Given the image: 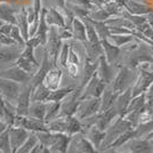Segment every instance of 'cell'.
I'll return each mask as SVG.
<instances>
[{"instance_id":"6da1fadb","label":"cell","mask_w":153,"mask_h":153,"mask_svg":"<svg viewBox=\"0 0 153 153\" xmlns=\"http://www.w3.org/2000/svg\"><path fill=\"white\" fill-rule=\"evenodd\" d=\"M130 129H134L133 126L125 118H121V117L118 115L114 120L112 121V123L108 127V129L105 130V136H104V140L102 142L100 152L103 151V150H105L117 137H119L121 134L126 133L127 130H130Z\"/></svg>"},{"instance_id":"7a4b0ae2","label":"cell","mask_w":153,"mask_h":153,"mask_svg":"<svg viewBox=\"0 0 153 153\" xmlns=\"http://www.w3.org/2000/svg\"><path fill=\"white\" fill-rule=\"evenodd\" d=\"M63 44V40L59 38L58 34V27L57 26L51 25L48 29V34H47V41H46V48L45 51L47 56L49 58L51 64L55 68L57 66V58L58 54L61 51V47Z\"/></svg>"},{"instance_id":"3957f363","label":"cell","mask_w":153,"mask_h":153,"mask_svg":"<svg viewBox=\"0 0 153 153\" xmlns=\"http://www.w3.org/2000/svg\"><path fill=\"white\" fill-rule=\"evenodd\" d=\"M136 78H137V73L134 74V71L131 69H129L127 66H120L118 73L114 76L110 86L115 94L119 95L131 87V82L133 81L135 82Z\"/></svg>"},{"instance_id":"277c9868","label":"cell","mask_w":153,"mask_h":153,"mask_svg":"<svg viewBox=\"0 0 153 153\" xmlns=\"http://www.w3.org/2000/svg\"><path fill=\"white\" fill-rule=\"evenodd\" d=\"M23 88V85L8 80L5 78H0V95L1 97L12 105H16L19 93Z\"/></svg>"},{"instance_id":"5b68a950","label":"cell","mask_w":153,"mask_h":153,"mask_svg":"<svg viewBox=\"0 0 153 153\" xmlns=\"http://www.w3.org/2000/svg\"><path fill=\"white\" fill-rule=\"evenodd\" d=\"M13 126L26 129L27 131L37 133V131H49L47 123L44 120L36 119L29 115H15Z\"/></svg>"},{"instance_id":"8992f818","label":"cell","mask_w":153,"mask_h":153,"mask_svg":"<svg viewBox=\"0 0 153 153\" xmlns=\"http://www.w3.org/2000/svg\"><path fill=\"white\" fill-rule=\"evenodd\" d=\"M101 110V98L100 97H91L87 100H81L79 106L76 108V117L79 120H83L91 115L98 113Z\"/></svg>"},{"instance_id":"52a82bcc","label":"cell","mask_w":153,"mask_h":153,"mask_svg":"<svg viewBox=\"0 0 153 153\" xmlns=\"http://www.w3.org/2000/svg\"><path fill=\"white\" fill-rule=\"evenodd\" d=\"M32 76H33V74H30L24 70H22L16 64H14L10 68H7L5 70L0 71V78H5V79L22 83V85L30 82Z\"/></svg>"},{"instance_id":"ba28073f","label":"cell","mask_w":153,"mask_h":153,"mask_svg":"<svg viewBox=\"0 0 153 153\" xmlns=\"http://www.w3.org/2000/svg\"><path fill=\"white\" fill-rule=\"evenodd\" d=\"M137 78L135 80L134 86L131 87V97L138 96L140 94H144L149 87L153 82V71L152 72H147V71L137 70Z\"/></svg>"},{"instance_id":"9c48e42d","label":"cell","mask_w":153,"mask_h":153,"mask_svg":"<svg viewBox=\"0 0 153 153\" xmlns=\"http://www.w3.org/2000/svg\"><path fill=\"white\" fill-rule=\"evenodd\" d=\"M31 93L32 87L30 83L23 85V88L19 93V96L17 98V102L15 105V112L16 115H27L29 106L31 104Z\"/></svg>"},{"instance_id":"30bf717a","label":"cell","mask_w":153,"mask_h":153,"mask_svg":"<svg viewBox=\"0 0 153 153\" xmlns=\"http://www.w3.org/2000/svg\"><path fill=\"white\" fill-rule=\"evenodd\" d=\"M30 133L31 131H27L24 128L15 127V126L9 127V140H10V146H12L13 153L16 152V150L23 145V143L27 140Z\"/></svg>"},{"instance_id":"8fae6325","label":"cell","mask_w":153,"mask_h":153,"mask_svg":"<svg viewBox=\"0 0 153 153\" xmlns=\"http://www.w3.org/2000/svg\"><path fill=\"white\" fill-rule=\"evenodd\" d=\"M24 46L12 45V46H0V63L6 64L16 62V59L21 56Z\"/></svg>"},{"instance_id":"7c38bea8","label":"cell","mask_w":153,"mask_h":153,"mask_svg":"<svg viewBox=\"0 0 153 153\" xmlns=\"http://www.w3.org/2000/svg\"><path fill=\"white\" fill-rule=\"evenodd\" d=\"M117 117H118V112H117V110H115L114 105H112V106L108 108V110L102 111V112H98V113L96 114L95 126L98 128L100 130L105 131Z\"/></svg>"},{"instance_id":"4fadbf2b","label":"cell","mask_w":153,"mask_h":153,"mask_svg":"<svg viewBox=\"0 0 153 153\" xmlns=\"http://www.w3.org/2000/svg\"><path fill=\"white\" fill-rule=\"evenodd\" d=\"M53 133V131H51ZM72 136H69L62 133H53V140H51V149L54 153H66L70 146Z\"/></svg>"},{"instance_id":"5bb4252c","label":"cell","mask_w":153,"mask_h":153,"mask_svg":"<svg viewBox=\"0 0 153 153\" xmlns=\"http://www.w3.org/2000/svg\"><path fill=\"white\" fill-rule=\"evenodd\" d=\"M62 76H63V71L61 68L55 66V68H51V70L47 72L45 79L42 83L46 86V88L53 91V90H56L59 88V85L62 81Z\"/></svg>"},{"instance_id":"9a60e30c","label":"cell","mask_w":153,"mask_h":153,"mask_svg":"<svg viewBox=\"0 0 153 153\" xmlns=\"http://www.w3.org/2000/svg\"><path fill=\"white\" fill-rule=\"evenodd\" d=\"M51 68H54L53 65L51 64V62H49V58H48V56H47V54H44V57H42V62L40 63V65H39L38 70H37V72L33 74V76L31 78V80H30V85H31L32 88H34V87H37L38 85H40V83H42V81H44V79H45L46 74H47V72L51 70Z\"/></svg>"},{"instance_id":"2e32d148","label":"cell","mask_w":153,"mask_h":153,"mask_svg":"<svg viewBox=\"0 0 153 153\" xmlns=\"http://www.w3.org/2000/svg\"><path fill=\"white\" fill-rule=\"evenodd\" d=\"M122 146L128 149V153H153V146L144 138H131Z\"/></svg>"},{"instance_id":"e0dca14e","label":"cell","mask_w":153,"mask_h":153,"mask_svg":"<svg viewBox=\"0 0 153 153\" xmlns=\"http://www.w3.org/2000/svg\"><path fill=\"white\" fill-rule=\"evenodd\" d=\"M71 142L73 143V146L78 153H100L88 140V138L80 133L73 135L71 138Z\"/></svg>"},{"instance_id":"ac0fdd59","label":"cell","mask_w":153,"mask_h":153,"mask_svg":"<svg viewBox=\"0 0 153 153\" xmlns=\"http://www.w3.org/2000/svg\"><path fill=\"white\" fill-rule=\"evenodd\" d=\"M131 98H133L131 97V87L126 89L123 93H121V94H119V95L117 96L113 105H114V108L117 110L119 117L125 118L126 112H127L128 105H129V103L131 101Z\"/></svg>"},{"instance_id":"d6986e66","label":"cell","mask_w":153,"mask_h":153,"mask_svg":"<svg viewBox=\"0 0 153 153\" xmlns=\"http://www.w3.org/2000/svg\"><path fill=\"white\" fill-rule=\"evenodd\" d=\"M123 9H126L131 15H138V16H146L149 14L153 13L152 7L134 1V0H126L123 4Z\"/></svg>"},{"instance_id":"ffe728a7","label":"cell","mask_w":153,"mask_h":153,"mask_svg":"<svg viewBox=\"0 0 153 153\" xmlns=\"http://www.w3.org/2000/svg\"><path fill=\"white\" fill-rule=\"evenodd\" d=\"M96 72H97L98 76L108 85H110L114 78V76H113V64H108L104 57V55H102L98 58V66H97Z\"/></svg>"},{"instance_id":"44dd1931","label":"cell","mask_w":153,"mask_h":153,"mask_svg":"<svg viewBox=\"0 0 153 153\" xmlns=\"http://www.w3.org/2000/svg\"><path fill=\"white\" fill-rule=\"evenodd\" d=\"M101 44H102L103 47V55L106 59V62L108 64H113L115 63V61L118 59L119 55H120V51H121V48L120 47H117V46L112 45L108 39H104V40H101Z\"/></svg>"},{"instance_id":"7402d4cb","label":"cell","mask_w":153,"mask_h":153,"mask_svg":"<svg viewBox=\"0 0 153 153\" xmlns=\"http://www.w3.org/2000/svg\"><path fill=\"white\" fill-rule=\"evenodd\" d=\"M85 44V49H86V55H87V61L89 62H97L98 58L102 56L103 54V47L101 41H95V42H90L86 41Z\"/></svg>"},{"instance_id":"603a6c76","label":"cell","mask_w":153,"mask_h":153,"mask_svg":"<svg viewBox=\"0 0 153 153\" xmlns=\"http://www.w3.org/2000/svg\"><path fill=\"white\" fill-rule=\"evenodd\" d=\"M46 22L48 26L54 25L57 27H64L65 26V19L63 14L55 7H51L46 10Z\"/></svg>"},{"instance_id":"cb8c5ba5","label":"cell","mask_w":153,"mask_h":153,"mask_svg":"<svg viewBox=\"0 0 153 153\" xmlns=\"http://www.w3.org/2000/svg\"><path fill=\"white\" fill-rule=\"evenodd\" d=\"M86 129H87V131H86V137H87L88 140L94 145V147H95L96 150L100 152L102 142H103V140H104V136H105V131L100 130L95 125L86 128Z\"/></svg>"},{"instance_id":"d4e9b609","label":"cell","mask_w":153,"mask_h":153,"mask_svg":"<svg viewBox=\"0 0 153 153\" xmlns=\"http://www.w3.org/2000/svg\"><path fill=\"white\" fill-rule=\"evenodd\" d=\"M46 8H41V12H40V15H39V25H38V30L36 32V37L40 40V44L41 46L46 45V41H47V34H48V29L49 26L46 22ZM33 36V37H34Z\"/></svg>"},{"instance_id":"484cf974","label":"cell","mask_w":153,"mask_h":153,"mask_svg":"<svg viewBox=\"0 0 153 153\" xmlns=\"http://www.w3.org/2000/svg\"><path fill=\"white\" fill-rule=\"evenodd\" d=\"M16 25L19 26L21 34L24 40H27L29 37V22H27V15H26V9L22 8L21 10H17L16 13Z\"/></svg>"},{"instance_id":"4316f807","label":"cell","mask_w":153,"mask_h":153,"mask_svg":"<svg viewBox=\"0 0 153 153\" xmlns=\"http://www.w3.org/2000/svg\"><path fill=\"white\" fill-rule=\"evenodd\" d=\"M71 31L73 34V38L81 41V42H86L87 41V36H86V27H85V23L81 19L74 17L72 25H71Z\"/></svg>"},{"instance_id":"83f0119b","label":"cell","mask_w":153,"mask_h":153,"mask_svg":"<svg viewBox=\"0 0 153 153\" xmlns=\"http://www.w3.org/2000/svg\"><path fill=\"white\" fill-rule=\"evenodd\" d=\"M117 96L118 95L112 90L111 86L108 85L106 88L103 91V94L101 95V97H100V98H101V110H100V112L105 111V110H108V108H111V106L113 105V103H114Z\"/></svg>"},{"instance_id":"f1b7e54d","label":"cell","mask_w":153,"mask_h":153,"mask_svg":"<svg viewBox=\"0 0 153 153\" xmlns=\"http://www.w3.org/2000/svg\"><path fill=\"white\" fill-rule=\"evenodd\" d=\"M46 114V102H31L27 111V115L44 120ZM45 121V120H44Z\"/></svg>"},{"instance_id":"f546056e","label":"cell","mask_w":153,"mask_h":153,"mask_svg":"<svg viewBox=\"0 0 153 153\" xmlns=\"http://www.w3.org/2000/svg\"><path fill=\"white\" fill-rule=\"evenodd\" d=\"M97 66H98V61L93 63V62H89V61L86 59L85 68H83L82 79H81V83H80V86H79L81 89L87 85V82L91 79V76H94V73L97 71Z\"/></svg>"},{"instance_id":"4dcf8cb0","label":"cell","mask_w":153,"mask_h":153,"mask_svg":"<svg viewBox=\"0 0 153 153\" xmlns=\"http://www.w3.org/2000/svg\"><path fill=\"white\" fill-rule=\"evenodd\" d=\"M49 93H51V90L46 88L44 83H40L37 87L32 88L31 102H47Z\"/></svg>"},{"instance_id":"1f68e13d","label":"cell","mask_w":153,"mask_h":153,"mask_svg":"<svg viewBox=\"0 0 153 153\" xmlns=\"http://www.w3.org/2000/svg\"><path fill=\"white\" fill-rule=\"evenodd\" d=\"M19 9H13L12 7L2 5L0 4V19H2L4 22L16 25V13Z\"/></svg>"},{"instance_id":"d6a6232c","label":"cell","mask_w":153,"mask_h":153,"mask_svg":"<svg viewBox=\"0 0 153 153\" xmlns=\"http://www.w3.org/2000/svg\"><path fill=\"white\" fill-rule=\"evenodd\" d=\"M59 110H61V102H46V114L44 119L46 123L58 118Z\"/></svg>"},{"instance_id":"836d02e7","label":"cell","mask_w":153,"mask_h":153,"mask_svg":"<svg viewBox=\"0 0 153 153\" xmlns=\"http://www.w3.org/2000/svg\"><path fill=\"white\" fill-rule=\"evenodd\" d=\"M105 24L108 26H118V27H126L128 30H135L136 27L135 25L129 21V19H125L122 16H113L112 19L110 17L105 22Z\"/></svg>"},{"instance_id":"e575fe53","label":"cell","mask_w":153,"mask_h":153,"mask_svg":"<svg viewBox=\"0 0 153 153\" xmlns=\"http://www.w3.org/2000/svg\"><path fill=\"white\" fill-rule=\"evenodd\" d=\"M73 89H74L73 87H64V88H58L56 90H53L49 93L47 102H62Z\"/></svg>"},{"instance_id":"d590c367","label":"cell","mask_w":153,"mask_h":153,"mask_svg":"<svg viewBox=\"0 0 153 153\" xmlns=\"http://www.w3.org/2000/svg\"><path fill=\"white\" fill-rule=\"evenodd\" d=\"M131 138H135V134H134V129H130V130H127L126 133L121 134L119 137H117L110 145H108L106 149H113V150H117L119 147H121L123 144H126L128 140H131ZM105 149V150H106Z\"/></svg>"},{"instance_id":"8d00e7d4","label":"cell","mask_w":153,"mask_h":153,"mask_svg":"<svg viewBox=\"0 0 153 153\" xmlns=\"http://www.w3.org/2000/svg\"><path fill=\"white\" fill-rule=\"evenodd\" d=\"M108 40L112 44V45L117 46V47H120L127 45L128 42L133 41L134 40V36L133 34H110L108 37Z\"/></svg>"},{"instance_id":"74e56055","label":"cell","mask_w":153,"mask_h":153,"mask_svg":"<svg viewBox=\"0 0 153 153\" xmlns=\"http://www.w3.org/2000/svg\"><path fill=\"white\" fill-rule=\"evenodd\" d=\"M86 19H88L90 23L94 25L96 32H97V36L100 40H104V39H108V37L110 36V30H108V26L104 23V22H100V21H94V19H89V17H85Z\"/></svg>"},{"instance_id":"f35d334b","label":"cell","mask_w":153,"mask_h":153,"mask_svg":"<svg viewBox=\"0 0 153 153\" xmlns=\"http://www.w3.org/2000/svg\"><path fill=\"white\" fill-rule=\"evenodd\" d=\"M152 130H153V120L147 122H143V123H138L134 128L135 138H143L147 134H150Z\"/></svg>"},{"instance_id":"ab89813d","label":"cell","mask_w":153,"mask_h":153,"mask_svg":"<svg viewBox=\"0 0 153 153\" xmlns=\"http://www.w3.org/2000/svg\"><path fill=\"white\" fill-rule=\"evenodd\" d=\"M39 142H38V138H37V136L34 133H30L29 135V137H27V140L23 143V145L22 146H19L17 150H16V152L15 153H29L31 151L33 146L34 145H37Z\"/></svg>"},{"instance_id":"60d3db41","label":"cell","mask_w":153,"mask_h":153,"mask_svg":"<svg viewBox=\"0 0 153 153\" xmlns=\"http://www.w3.org/2000/svg\"><path fill=\"white\" fill-rule=\"evenodd\" d=\"M15 64H16L17 66H19L22 70H24L25 72L30 73V74H34V73L37 72V70H38V68H39V65L33 64L32 62L27 61V59H25V58H23L22 56H19V57L16 59Z\"/></svg>"},{"instance_id":"b9f144b4","label":"cell","mask_w":153,"mask_h":153,"mask_svg":"<svg viewBox=\"0 0 153 153\" xmlns=\"http://www.w3.org/2000/svg\"><path fill=\"white\" fill-rule=\"evenodd\" d=\"M69 51H70V44L69 41H63L62 44V47H61V51H59V54H58V58H57V63L61 65V68H66L68 65V56H69Z\"/></svg>"},{"instance_id":"7bdbcfd3","label":"cell","mask_w":153,"mask_h":153,"mask_svg":"<svg viewBox=\"0 0 153 153\" xmlns=\"http://www.w3.org/2000/svg\"><path fill=\"white\" fill-rule=\"evenodd\" d=\"M0 152L1 153H13L10 140H9V127L0 135Z\"/></svg>"},{"instance_id":"ee69618b","label":"cell","mask_w":153,"mask_h":153,"mask_svg":"<svg viewBox=\"0 0 153 153\" xmlns=\"http://www.w3.org/2000/svg\"><path fill=\"white\" fill-rule=\"evenodd\" d=\"M83 23H85V27H86V36H87V41L90 42H95V41H101L98 36H97V32H96L94 25L90 23L88 19H82Z\"/></svg>"},{"instance_id":"f6af8a7d","label":"cell","mask_w":153,"mask_h":153,"mask_svg":"<svg viewBox=\"0 0 153 153\" xmlns=\"http://www.w3.org/2000/svg\"><path fill=\"white\" fill-rule=\"evenodd\" d=\"M89 19H94V21H100V22H105L108 19L111 17V15L104 9V8H96L95 10H90L88 16Z\"/></svg>"},{"instance_id":"bcb514c9","label":"cell","mask_w":153,"mask_h":153,"mask_svg":"<svg viewBox=\"0 0 153 153\" xmlns=\"http://www.w3.org/2000/svg\"><path fill=\"white\" fill-rule=\"evenodd\" d=\"M9 37L13 39L14 41L19 46H25V40L23 39L22 34H21V31H19V26L17 25H13L12 27V31L9 33Z\"/></svg>"},{"instance_id":"7dc6e473","label":"cell","mask_w":153,"mask_h":153,"mask_svg":"<svg viewBox=\"0 0 153 153\" xmlns=\"http://www.w3.org/2000/svg\"><path fill=\"white\" fill-rule=\"evenodd\" d=\"M68 64H76L79 66L80 64V56L78 51H74V48L70 45V51H69V56H68Z\"/></svg>"},{"instance_id":"c3c4849f","label":"cell","mask_w":153,"mask_h":153,"mask_svg":"<svg viewBox=\"0 0 153 153\" xmlns=\"http://www.w3.org/2000/svg\"><path fill=\"white\" fill-rule=\"evenodd\" d=\"M58 34H59V38L62 39L63 41H69L70 39L73 38V34H72V31L71 29H68V27H58Z\"/></svg>"},{"instance_id":"681fc988","label":"cell","mask_w":153,"mask_h":153,"mask_svg":"<svg viewBox=\"0 0 153 153\" xmlns=\"http://www.w3.org/2000/svg\"><path fill=\"white\" fill-rule=\"evenodd\" d=\"M110 30V34H131L133 30H128L126 27H118V26H108Z\"/></svg>"},{"instance_id":"f907efd6","label":"cell","mask_w":153,"mask_h":153,"mask_svg":"<svg viewBox=\"0 0 153 153\" xmlns=\"http://www.w3.org/2000/svg\"><path fill=\"white\" fill-rule=\"evenodd\" d=\"M65 69L68 71V74L71 78H76L79 76V66L76 65V64H68Z\"/></svg>"},{"instance_id":"816d5d0a","label":"cell","mask_w":153,"mask_h":153,"mask_svg":"<svg viewBox=\"0 0 153 153\" xmlns=\"http://www.w3.org/2000/svg\"><path fill=\"white\" fill-rule=\"evenodd\" d=\"M12 45H17V44L9 36L4 34V33H0V46H12Z\"/></svg>"},{"instance_id":"f5cc1de1","label":"cell","mask_w":153,"mask_h":153,"mask_svg":"<svg viewBox=\"0 0 153 153\" xmlns=\"http://www.w3.org/2000/svg\"><path fill=\"white\" fill-rule=\"evenodd\" d=\"M12 27H13V24H9V23H4L1 27H0V33H4V34H7L9 36V33L12 31Z\"/></svg>"},{"instance_id":"db71d44e","label":"cell","mask_w":153,"mask_h":153,"mask_svg":"<svg viewBox=\"0 0 153 153\" xmlns=\"http://www.w3.org/2000/svg\"><path fill=\"white\" fill-rule=\"evenodd\" d=\"M33 12H34V15L36 16H39L40 15V12H41V1L40 0H34V4H33Z\"/></svg>"},{"instance_id":"11a10c76","label":"cell","mask_w":153,"mask_h":153,"mask_svg":"<svg viewBox=\"0 0 153 153\" xmlns=\"http://www.w3.org/2000/svg\"><path fill=\"white\" fill-rule=\"evenodd\" d=\"M145 96H146V102H153V82L145 91Z\"/></svg>"},{"instance_id":"9f6ffc18","label":"cell","mask_w":153,"mask_h":153,"mask_svg":"<svg viewBox=\"0 0 153 153\" xmlns=\"http://www.w3.org/2000/svg\"><path fill=\"white\" fill-rule=\"evenodd\" d=\"M108 1H110V0H90V2H91L96 8H102Z\"/></svg>"},{"instance_id":"6f0895ef","label":"cell","mask_w":153,"mask_h":153,"mask_svg":"<svg viewBox=\"0 0 153 153\" xmlns=\"http://www.w3.org/2000/svg\"><path fill=\"white\" fill-rule=\"evenodd\" d=\"M8 127H9V126L7 125L6 122L2 121V120L0 119V135L2 134V133H4V131H5V130H6V129H7Z\"/></svg>"},{"instance_id":"680465c9","label":"cell","mask_w":153,"mask_h":153,"mask_svg":"<svg viewBox=\"0 0 153 153\" xmlns=\"http://www.w3.org/2000/svg\"><path fill=\"white\" fill-rule=\"evenodd\" d=\"M41 147H42V145H41L40 143H38L37 145H34V146H33V149H32L29 153H40V151H41Z\"/></svg>"},{"instance_id":"91938a15","label":"cell","mask_w":153,"mask_h":153,"mask_svg":"<svg viewBox=\"0 0 153 153\" xmlns=\"http://www.w3.org/2000/svg\"><path fill=\"white\" fill-rule=\"evenodd\" d=\"M143 138H144V140H146L147 142H149V143L153 146V130L150 133V134H147L145 137H143Z\"/></svg>"},{"instance_id":"94428289","label":"cell","mask_w":153,"mask_h":153,"mask_svg":"<svg viewBox=\"0 0 153 153\" xmlns=\"http://www.w3.org/2000/svg\"><path fill=\"white\" fill-rule=\"evenodd\" d=\"M56 2H57V6L59 9H61V8H64L65 5H66V0H56Z\"/></svg>"},{"instance_id":"6125c7cd","label":"cell","mask_w":153,"mask_h":153,"mask_svg":"<svg viewBox=\"0 0 153 153\" xmlns=\"http://www.w3.org/2000/svg\"><path fill=\"white\" fill-rule=\"evenodd\" d=\"M40 153H53V152H51V150L49 149V147L42 146V147H41V151H40Z\"/></svg>"},{"instance_id":"be15d7a7","label":"cell","mask_w":153,"mask_h":153,"mask_svg":"<svg viewBox=\"0 0 153 153\" xmlns=\"http://www.w3.org/2000/svg\"><path fill=\"white\" fill-rule=\"evenodd\" d=\"M4 23H5V22H4V21H2V19H0V27H1V25H2V24H4Z\"/></svg>"}]
</instances>
